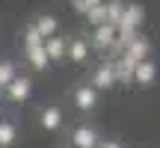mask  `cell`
<instances>
[{
  "instance_id": "cell-5",
  "label": "cell",
  "mask_w": 160,
  "mask_h": 148,
  "mask_svg": "<svg viewBox=\"0 0 160 148\" xmlns=\"http://www.w3.org/2000/svg\"><path fill=\"white\" fill-rule=\"evenodd\" d=\"M92 89H95V92H101V89H113V86H116V74H113V65H98V68L95 71H92Z\"/></svg>"
},
{
  "instance_id": "cell-16",
  "label": "cell",
  "mask_w": 160,
  "mask_h": 148,
  "mask_svg": "<svg viewBox=\"0 0 160 148\" xmlns=\"http://www.w3.org/2000/svg\"><path fill=\"white\" fill-rule=\"evenodd\" d=\"M15 136H18V127L12 125V121L0 119V148H9L12 142H15Z\"/></svg>"
},
{
  "instance_id": "cell-12",
  "label": "cell",
  "mask_w": 160,
  "mask_h": 148,
  "mask_svg": "<svg viewBox=\"0 0 160 148\" xmlns=\"http://www.w3.org/2000/svg\"><path fill=\"white\" fill-rule=\"evenodd\" d=\"M27 62H30V68L33 71H45L48 65H51V59H48V53H45V47L42 45H36V47H27Z\"/></svg>"
},
{
  "instance_id": "cell-10",
  "label": "cell",
  "mask_w": 160,
  "mask_h": 148,
  "mask_svg": "<svg viewBox=\"0 0 160 148\" xmlns=\"http://www.w3.org/2000/svg\"><path fill=\"white\" fill-rule=\"evenodd\" d=\"M157 77V65L151 62V59H142V62H137V68H133V83L139 86H151Z\"/></svg>"
},
{
  "instance_id": "cell-15",
  "label": "cell",
  "mask_w": 160,
  "mask_h": 148,
  "mask_svg": "<svg viewBox=\"0 0 160 148\" xmlns=\"http://www.w3.org/2000/svg\"><path fill=\"white\" fill-rule=\"evenodd\" d=\"M104 6H107V24L119 27L122 12H125V3H122V0H104Z\"/></svg>"
},
{
  "instance_id": "cell-21",
  "label": "cell",
  "mask_w": 160,
  "mask_h": 148,
  "mask_svg": "<svg viewBox=\"0 0 160 148\" xmlns=\"http://www.w3.org/2000/svg\"><path fill=\"white\" fill-rule=\"evenodd\" d=\"M98 148H122L116 139H107V142H98Z\"/></svg>"
},
{
  "instance_id": "cell-13",
  "label": "cell",
  "mask_w": 160,
  "mask_h": 148,
  "mask_svg": "<svg viewBox=\"0 0 160 148\" xmlns=\"http://www.w3.org/2000/svg\"><path fill=\"white\" fill-rule=\"evenodd\" d=\"M74 104L83 110V113H89V110L98 104V92L92 89V86H80V89L74 92Z\"/></svg>"
},
{
  "instance_id": "cell-23",
  "label": "cell",
  "mask_w": 160,
  "mask_h": 148,
  "mask_svg": "<svg viewBox=\"0 0 160 148\" xmlns=\"http://www.w3.org/2000/svg\"><path fill=\"white\" fill-rule=\"evenodd\" d=\"M0 119H3V113H0Z\"/></svg>"
},
{
  "instance_id": "cell-14",
  "label": "cell",
  "mask_w": 160,
  "mask_h": 148,
  "mask_svg": "<svg viewBox=\"0 0 160 148\" xmlns=\"http://www.w3.org/2000/svg\"><path fill=\"white\" fill-rule=\"evenodd\" d=\"M33 27L39 30V36H42V39H48V36H57L59 24H57V18H53V15H39Z\"/></svg>"
},
{
  "instance_id": "cell-20",
  "label": "cell",
  "mask_w": 160,
  "mask_h": 148,
  "mask_svg": "<svg viewBox=\"0 0 160 148\" xmlns=\"http://www.w3.org/2000/svg\"><path fill=\"white\" fill-rule=\"evenodd\" d=\"M98 3H104V0H71V6H74L80 15H86V12H89V6H98Z\"/></svg>"
},
{
  "instance_id": "cell-9",
  "label": "cell",
  "mask_w": 160,
  "mask_h": 148,
  "mask_svg": "<svg viewBox=\"0 0 160 148\" xmlns=\"http://www.w3.org/2000/svg\"><path fill=\"white\" fill-rule=\"evenodd\" d=\"M98 131H92L89 125H80L74 131V136H71V145L74 148H98Z\"/></svg>"
},
{
  "instance_id": "cell-7",
  "label": "cell",
  "mask_w": 160,
  "mask_h": 148,
  "mask_svg": "<svg viewBox=\"0 0 160 148\" xmlns=\"http://www.w3.org/2000/svg\"><path fill=\"white\" fill-rule=\"evenodd\" d=\"M110 65H113L116 83H122V86H131L133 83V68H137V65H133L128 57H116V62H110Z\"/></svg>"
},
{
  "instance_id": "cell-17",
  "label": "cell",
  "mask_w": 160,
  "mask_h": 148,
  "mask_svg": "<svg viewBox=\"0 0 160 148\" xmlns=\"http://www.w3.org/2000/svg\"><path fill=\"white\" fill-rule=\"evenodd\" d=\"M86 21H89L92 27H98V24H107V6H104V3L89 6V12H86Z\"/></svg>"
},
{
  "instance_id": "cell-6",
  "label": "cell",
  "mask_w": 160,
  "mask_h": 148,
  "mask_svg": "<svg viewBox=\"0 0 160 148\" xmlns=\"http://www.w3.org/2000/svg\"><path fill=\"white\" fill-rule=\"evenodd\" d=\"M65 45H68V42H65L62 36H48V39L42 42V47H45L51 62H65Z\"/></svg>"
},
{
  "instance_id": "cell-19",
  "label": "cell",
  "mask_w": 160,
  "mask_h": 148,
  "mask_svg": "<svg viewBox=\"0 0 160 148\" xmlns=\"http://www.w3.org/2000/svg\"><path fill=\"white\" fill-rule=\"evenodd\" d=\"M42 42H45V39L39 36V30H36L33 24H30V27L24 30V51H27V47H36V45H42Z\"/></svg>"
},
{
  "instance_id": "cell-2",
  "label": "cell",
  "mask_w": 160,
  "mask_h": 148,
  "mask_svg": "<svg viewBox=\"0 0 160 148\" xmlns=\"http://www.w3.org/2000/svg\"><path fill=\"white\" fill-rule=\"evenodd\" d=\"M89 42L83 39V36H77V39H71L68 45H65V62H77V65H83L86 59H89Z\"/></svg>"
},
{
  "instance_id": "cell-4",
  "label": "cell",
  "mask_w": 160,
  "mask_h": 148,
  "mask_svg": "<svg viewBox=\"0 0 160 148\" xmlns=\"http://www.w3.org/2000/svg\"><path fill=\"white\" fill-rule=\"evenodd\" d=\"M30 92H33V80H30V77H15L9 86H6V98H9V101H15V104L27 101Z\"/></svg>"
},
{
  "instance_id": "cell-18",
  "label": "cell",
  "mask_w": 160,
  "mask_h": 148,
  "mask_svg": "<svg viewBox=\"0 0 160 148\" xmlns=\"http://www.w3.org/2000/svg\"><path fill=\"white\" fill-rule=\"evenodd\" d=\"M15 77H18V74H15V65L3 59V62H0V89H6V86H9Z\"/></svg>"
},
{
  "instance_id": "cell-1",
  "label": "cell",
  "mask_w": 160,
  "mask_h": 148,
  "mask_svg": "<svg viewBox=\"0 0 160 148\" xmlns=\"http://www.w3.org/2000/svg\"><path fill=\"white\" fill-rule=\"evenodd\" d=\"M116 42V27L113 24H98L92 27V39H89V51H98V53H107Z\"/></svg>"
},
{
  "instance_id": "cell-8",
  "label": "cell",
  "mask_w": 160,
  "mask_h": 148,
  "mask_svg": "<svg viewBox=\"0 0 160 148\" xmlns=\"http://www.w3.org/2000/svg\"><path fill=\"white\" fill-rule=\"evenodd\" d=\"M148 51H151V45H148V39H142V36H137V39L131 42V45L125 47V53L122 57H128L133 65L137 62H142V59H148Z\"/></svg>"
},
{
  "instance_id": "cell-3",
  "label": "cell",
  "mask_w": 160,
  "mask_h": 148,
  "mask_svg": "<svg viewBox=\"0 0 160 148\" xmlns=\"http://www.w3.org/2000/svg\"><path fill=\"white\" fill-rule=\"evenodd\" d=\"M142 21H145V9H142V6H139V3H131V6H128V3H125V12H122L119 27H125V30H137V33H139Z\"/></svg>"
},
{
  "instance_id": "cell-22",
  "label": "cell",
  "mask_w": 160,
  "mask_h": 148,
  "mask_svg": "<svg viewBox=\"0 0 160 148\" xmlns=\"http://www.w3.org/2000/svg\"><path fill=\"white\" fill-rule=\"evenodd\" d=\"M65 148H74V145H65Z\"/></svg>"
},
{
  "instance_id": "cell-11",
  "label": "cell",
  "mask_w": 160,
  "mask_h": 148,
  "mask_svg": "<svg viewBox=\"0 0 160 148\" xmlns=\"http://www.w3.org/2000/svg\"><path fill=\"white\" fill-rule=\"evenodd\" d=\"M39 125L45 127V131H59V127H62V110L59 107H45L39 113Z\"/></svg>"
}]
</instances>
